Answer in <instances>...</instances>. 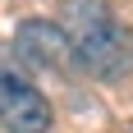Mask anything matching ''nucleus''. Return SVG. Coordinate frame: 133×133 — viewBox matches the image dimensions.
I'll return each mask as SVG.
<instances>
[{"label": "nucleus", "instance_id": "2", "mask_svg": "<svg viewBox=\"0 0 133 133\" xmlns=\"http://www.w3.org/2000/svg\"><path fill=\"white\" fill-rule=\"evenodd\" d=\"M51 101L32 78L0 69V129L5 133H51Z\"/></svg>", "mask_w": 133, "mask_h": 133}, {"label": "nucleus", "instance_id": "3", "mask_svg": "<svg viewBox=\"0 0 133 133\" xmlns=\"http://www.w3.org/2000/svg\"><path fill=\"white\" fill-rule=\"evenodd\" d=\"M14 51L37 74H74V51L55 18H23L14 28Z\"/></svg>", "mask_w": 133, "mask_h": 133}, {"label": "nucleus", "instance_id": "1", "mask_svg": "<svg viewBox=\"0 0 133 133\" xmlns=\"http://www.w3.org/2000/svg\"><path fill=\"white\" fill-rule=\"evenodd\" d=\"M55 23L74 51L78 74L96 83H119L133 74V28L119 23L110 0H64Z\"/></svg>", "mask_w": 133, "mask_h": 133}]
</instances>
